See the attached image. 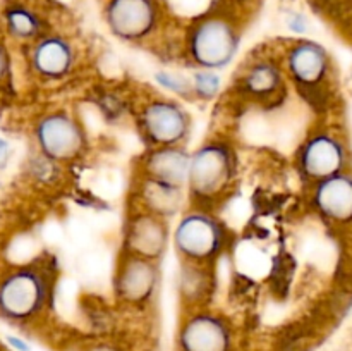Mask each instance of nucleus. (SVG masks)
<instances>
[{
  "label": "nucleus",
  "mask_w": 352,
  "mask_h": 351,
  "mask_svg": "<svg viewBox=\"0 0 352 351\" xmlns=\"http://www.w3.org/2000/svg\"><path fill=\"white\" fill-rule=\"evenodd\" d=\"M229 243V227L212 209L205 206L188 205L172 227V246L179 262L213 267Z\"/></svg>",
  "instance_id": "7ed1b4c3"
},
{
  "label": "nucleus",
  "mask_w": 352,
  "mask_h": 351,
  "mask_svg": "<svg viewBox=\"0 0 352 351\" xmlns=\"http://www.w3.org/2000/svg\"><path fill=\"white\" fill-rule=\"evenodd\" d=\"M239 162L232 143L212 138L191 151V164L186 191L189 205L212 209V203L229 193L237 178Z\"/></svg>",
  "instance_id": "f03ea898"
},
{
  "label": "nucleus",
  "mask_w": 352,
  "mask_h": 351,
  "mask_svg": "<svg viewBox=\"0 0 352 351\" xmlns=\"http://www.w3.org/2000/svg\"><path fill=\"white\" fill-rule=\"evenodd\" d=\"M78 268L82 277L89 279V281H98L109 274L113 265H110V255L103 248L89 246L79 255Z\"/></svg>",
  "instance_id": "aec40b11"
},
{
  "label": "nucleus",
  "mask_w": 352,
  "mask_h": 351,
  "mask_svg": "<svg viewBox=\"0 0 352 351\" xmlns=\"http://www.w3.org/2000/svg\"><path fill=\"white\" fill-rule=\"evenodd\" d=\"M175 288H177L181 303L188 310L206 306V301H208L213 289H215L213 267L179 262Z\"/></svg>",
  "instance_id": "a211bd4d"
},
{
  "label": "nucleus",
  "mask_w": 352,
  "mask_h": 351,
  "mask_svg": "<svg viewBox=\"0 0 352 351\" xmlns=\"http://www.w3.org/2000/svg\"><path fill=\"white\" fill-rule=\"evenodd\" d=\"M122 253L160 262L172 244L170 220L131 205L122 222Z\"/></svg>",
  "instance_id": "9b49d317"
},
{
  "label": "nucleus",
  "mask_w": 352,
  "mask_h": 351,
  "mask_svg": "<svg viewBox=\"0 0 352 351\" xmlns=\"http://www.w3.org/2000/svg\"><path fill=\"white\" fill-rule=\"evenodd\" d=\"M50 292L52 279L45 268H16L0 282V310L10 319H30L43 310Z\"/></svg>",
  "instance_id": "9d476101"
},
{
  "label": "nucleus",
  "mask_w": 352,
  "mask_h": 351,
  "mask_svg": "<svg viewBox=\"0 0 352 351\" xmlns=\"http://www.w3.org/2000/svg\"><path fill=\"white\" fill-rule=\"evenodd\" d=\"M299 176L309 184L346 172L349 167V148L337 131L318 127L305 136L296 151Z\"/></svg>",
  "instance_id": "423d86ee"
},
{
  "label": "nucleus",
  "mask_w": 352,
  "mask_h": 351,
  "mask_svg": "<svg viewBox=\"0 0 352 351\" xmlns=\"http://www.w3.org/2000/svg\"><path fill=\"white\" fill-rule=\"evenodd\" d=\"M7 155H9V143H7L6 140H2V138H0V164L6 160Z\"/></svg>",
  "instance_id": "a878e982"
},
{
  "label": "nucleus",
  "mask_w": 352,
  "mask_h": 351,
  "mask_svg": "<svg viewBox=\"0 0 352 351\" xmlns=\"http://www.w3.org/2000/svg\"><path fill=\"white\" fill-rule=\"evenodd\" d=\"M88 351H119L116 346H110V344H96V346L89 348Z\"/></svg>",
  "instance_id": "bb28decb"
},
{
  "label": "nucleus",
  "mask_w": 352,
  "mask_h": 351,
  "mask_svg": "<svg viewBox=\"0 0 352 351\" xmlns=\"http://www.w3.org/2000/svg\"><path fill=\"white\" fill-rule=\"evenodd\" d=\"M287 83L282 57L260 55L241 69L236 79V89L248 102L274 105L282 102Z\"/></svg>",
  "instance_id": "ddd939ff"
},
{
  "label": "nucleus",
  "mask_w": 352,
  "mask_h": 351,
  "mask_svg": "<svg viewBox=\"0 0 352 351\" xmlns=\"http://www.w3.org/2000/svg\"><path fill=\"white\" fill-rule=\"evenodd\" d=\"M138 129L151 147H186L191 138L192 117L179 100L151 96L138 109Z\"/></svg>",
  "instance_id": "39448f33"
},
{
  "label": "nucleus",
  "mask_w": 352,
  "mask_h": 351,
  "mask_svg": "<svg viewBox=\"0 0 352 351\" xmlns=\"http://www.w3.org/2000/svg\"><path fill=\"white\" fill-rule=\"evenodd\" d=\"M243 43L237 10L220 6L192 17L182 34V54L195 69L223 71L236 61Z\"/></svg>",
  "instance_id": "f257e3e1"
},
{
  "label": "nucleus",
  "mask_w": 352,
  "mask_h": 351,
  "mask_svg": "<svg viewBox=\"0 0 352 351\" xmlns=\"http://www.w3.org/2000/svg\"><path fill=\"white\" fill-rule=\"evenodd\" d=\"M153 78L155 83L170 95H175L177 98H192L191 78H188V76L168 71V69H160V71L155 72Z\"/></svg>",
  "instance_id": "4be33fe9"
},
{
  "label": "nucleus",
  "mask_w": 352,
  "mask_h": 351,
  "mask_svg": "<svg viewBox=\"0 0 352 351\" xmlns=\"http://www.w3.org/2000/svg\"><path fill=\"white\" fill-rule=\"evenodd\" d=\"M287 26L289 30L292 31L294 34H299V36H302V34L308 31V19H306L302 14H291V16L287 17Z\"/></svg>",
  "instance_id": "5701e85b"
},
{
  "label": "nucleus",
  "mask_w": 352,
  "mask_h": 351,
  "mask_svg": "<svg viewBox=\"0 0 352 351\" xmlns=\"http://www.w3.org/2000/svg\"><path fill=\"white\" fill-rule=\"evenodd\" d=\"M9 343L12 344V346H16L17 350H21V351H28V346H26V344H24L23 341H21V339H17V337H9Z\"/></svg>",
  "instance_id": "cd10ccee"
},
{
  "label": "nucleus",
  "mask_w": 352,
  "mask_h": 351,
  "mask_svg": "<svg viewBox=\"0 0 352 351\" xmlns=\"http://www.w3.org/2000/svg\"><path fill=\"white\" fill-rule=\"evenodd\" d=\"M7 69H9V57H7V52L6 48L0 45V81L6 78L7 74Z\"/></svg>",
  "instance_id": "b1692460"
},
{
  "label": "nucleus",
  "mask_w": 352,
  "mask_h": 351,
  "mask_svg": "<svg viewBox=\"0 0 352 351\" xmlns=\"http://www.w3.org/2000/svg\"><path fill=\"white\" fill-rule=\"evenodd\" d=\"M160 284V262L120 251L112 268V292L117 301L131 308H144L155 301Z\"/></svg>",
  "instance_id": "6e6552de"
},
{
  "label": "nucleus",
  "mask_w": 352,
  "mask_h": 351,
  "mask_svg": "<svg viewBox=\"0 0 352 351\" xmlns=\"http://www.w3.org/2000/svg\"><path fill=\"white\" fill-rule=\"evenodd\" d=\"M191 88L192 98L210 102L217 98L222 89V76L219 71H210V69H195L191 74Z\"/></svg>",
  "instance_id": "412c9836"
},
{
  "label": "nucleus",
  "mask_w": 352,
  "mask_h": 351,
  "mask_svg": "<svg viewBox=\"0 0 352 351\" xmlns=\"http://www.w3.org/2000/svg\"><path fill=\"white\" fill-rule=\"evenodd\" d=\"M38 150L55 164L74 162L88 150V133L79 117L55 110L41 117L34 127Z\"/></svg>",
  "instance_id": "1a4fd4ad"
},
{
  "label": "nucleus",
  "mask_w": 352,
  "mask_h": 351,
  "mask_svg": "<svg viewBox=\"0 0 352 351\" xmlns=\"http://www.w3.org/2000/svg\"><path fill=\"white\" fill-rule=\"evenodd\" d=\"M103 21L117 40L141 45L162 30L164 7L160 0H105Z\"/></svg>",
  "instance_id": "0eeeda50"
},
{
  "label": "nucleus",
  "mask_w": 352,
  "mask_h": 351,
  "mask_svg": "<svg viewBox=\"0 0 352 351\" xmlns=\"http://www.w3.org/2000/svg\"><path fill=\"white\" fill-rule=\"evenodd\" d=\"M189 164L191 151L186 147H151L141 155L138 162V174L186 188Z\"/></svg>",
  "instance_id": "f3484780"
},
{
  "label": "nucleus",
  "mask_w": 352,
  "mask_h": 351,
  "mask_svg": "<svg viewBox=\"0 0 352 351\" xmlns=\"http://www.w3.org/2000/svg\"><path fill=\"white\" fill-rule=\"evenodd\" d=\"M188 191L181 186L167 184L146 176H136L133 188V203L136 209L146 210L162 219L174 220L188 209Z\"/></svg>",
  "instance_id": "dca6fc26"
},
{
  "label": "nucleus",
  "mask_w": 352,
  "mask_h": 351,
  "mask_svg": "<svg viewBox=\"0 0 352 351\" xmlns=\"http://www.w3.org/2000/svg\"><path fill=\"white\" fill-rule=\"evenodd\" d=\"M31 69L45 81H64L79 65L78 45L62 33H47L33 41Z\"/></svg>",
  "instance_id": "4468645a"
},
{
  "label": "nucleus",
  "mask_w": 352,
  "mask_h": 351,
  "mask_svg": "<svg viewBox=\"0 0 352 351\" xmlns=\"http://www.w3.org/2000/svg\"><path fill=\"white\" fill-rule=\"evenodd\" d=\"M6 28L10 36L24 41H36L43 34H47V21L41 16L40 10L28 3H12L3 14Z\"/></svg>",
  "instance_id": "6ab92c4d"
},
{
  "label": "nucleus",
  "mask_w": 352,
  "mask_h": 351,
  "mask_svg": "<svg viewBox=\"0 0 352 351\" xmlns=\"http://www.w3.org/2000/svg\"><path fill=\"white\" fill-rule=\"evenodd\" d=\"M219 2H220V6H226V7H230V9H234V10H239L241 7L246 6L250 0H219Z\"/></svg>",
  "instance_id": "393cba45"
},
{
  "label": "nucleus",
  "mask_w": 352,
  "mask_h": 351,
  "mask_svg": "<svg viewBox=\"0 0 352 351\" xmlns=\"http://www.w3.org/2000/svg\"><path fill=\"white\" fill-rule=\"evenodd\" d=\"M287 81L306 102L318 105L325 98L323 89L332 76V55L320 41L296 38L282 54Z\"/></svg>",
  "instance_id": "20e7f679"
},
{
  "label": "nucleus",
  "mask_w": 352,
  "mask_h": 351,
  "mask_svg": "<svg viewBox=\"0 0 352 351\" xmlns=\"http://www.w3.org/2000/svg\"><path fill=\"white\" fill-rule=\"evenodd\" d=\"M309 203L322 219L336 226L352 224V174L339 172L311 184Z\"/></svg>",
  "instance_id": "2eb2a0df"
},
{
  "label": "nucleus",
  "mask_w": 352,
  "mask_h": 351,
  "mask_svg": "<svg viewBox=\"0 0 352 351\" xmlns=\"http://www.w3.org/2000/svg\"><path fill=\"white\" fill-rule=\"evenodd\" d=\"M234 334L229 320L208 306L186 310L179 329L181 351H230Z\"/></svg>",
  "instance_id": "f8f14e48"
}]
</instances>
